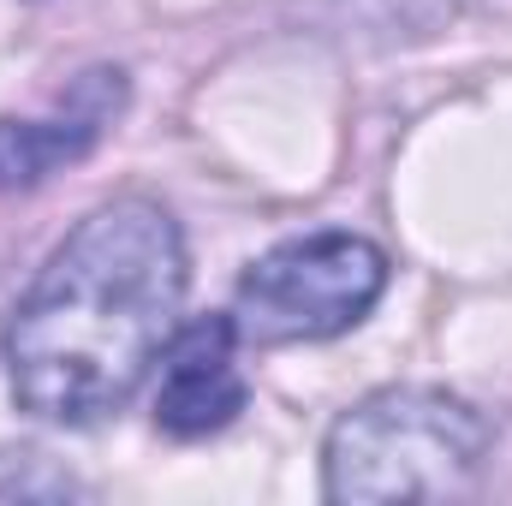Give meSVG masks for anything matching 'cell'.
Masks as SVG:
<instances>
[{"label": "cell", "instance_id": "1", "mask_svg": "<svg viewBox=\"0 0 512 506\" xmlns=\"http://www.w3.org/2000/svg\"><path fill=\"white\" fill-rule=\"evenodd\" d=\"M191 286L179 221L155 197L96 203L36 268L0 358L24 417L90 429L155 376Z\"/></svg>", "mask_w": 512, "mask_h": 506}, {"label": "cell", "instance_id": "2", "mask_svg": "<svg viewBox=\"0 0 512 506\" xmlns=\"http://www.w3.org/2000/svg\"><path fill=\"white\" fill-rule=\"evenodd\" d=\"M495 423L447 387H376L322 441V495L376 501H459L477 489Z\"/></svg>", "mask_w": 512, "mask_h": 506}, {"label": "cell", "instance_id": "3", "mask_svg": "<svg viewBox=\"0 0 512 506\" xmlns=\"http://www.w3.org/2000/svg\"><path fill=\"white\" fill-rule=\"evenodd\" d=\"M387 292V251L364 233H298L239 274L233 328L245 346H316L358 328Z\"/></svg>", "mask_w": 512, "mask_h": 506}, {"label": "cell", "instance_id": "4", "mask_svg": "<svg viewBox=\"0 0 512 506\" xmlns=\"http://www.w3.org/2000/svg\"><path fill=\"white\" fill-rule=\"evenodd\" d=\"M251 387L239 370V328L233 316H197L173 328L161 352V387H155V429L173 441H203L221 435L245 411Z\"/></svg>", "mask_w": 512, "mask_h": 506}, {"label": "cell", "instance_id": "5", "mask_svg": "<svg viewBox=\"0 0 512 506\" xmlns=\"http://www.w3.org/2000/svg\"><path fill=\"white\" fill-rule=\"evenodd\" d=\"M126 108V72L96 66L72 84V96L42 120H0V191H30L54 179L66 161H84L96 137Z\"/></svg>", "mask_w": 512, "mask_h": 506}, {"label": "cell", "instance_id": "6", "mask_svg": "<svg viewBox=\"0 0 512 506\" xmlns=\"http://www.w3.org/2000/svg\"><path fill=\"white\" fill-rule=\"evenodd\" d=\"M66 495H84V483L60 471L48 453L0 447V501H66Z\"/></svg>", "mask_w": 512, "mask_h": 506}]
</instances>
